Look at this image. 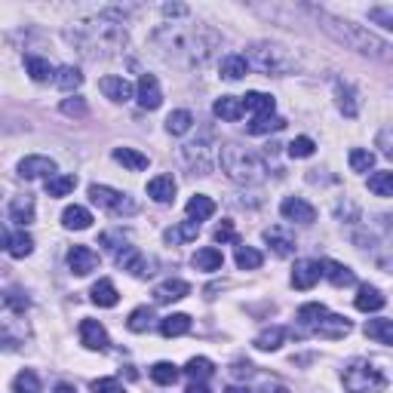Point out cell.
<instances>
[{"mask_svg":"<svg viewBox=\"0 0 393 393\" xmlns=\"http://www.w3.org/2000/svg\"><path fill=\"white\" fill-rule=\"evenodd\" d=\"M151 46L163 62L175 65V68L194 71L209 65L221 50V37L212 31L209 25H160L151 34Z\"/></svg>","mask_w":393,"mask_h":393,"instance_id":"1","label":"cell"},{"mask_svg":"<svg viewBox=\"0 0 393 393\" xmlns=\"http://www.w3.org/2000/svg\"><path fill=\"white\" fill-rule=\"evenodd\" d=\"M65 37H68V43L80 55H87V59H108V55H117L129 40L126 25L117 22L111 13H99L92 18H83V22L68 28Z\"/></svg>","mask_w":393,"mask_h":393,"instance_id":"2","label":"cell"},{"mask_svg":"<svg viewBox=\"0 0 393 393\" xmlns=\"http://www.w3.org/2000/svg\"><path fill=\"white\" fill-rule=\"evenodd\" d=\"M316 22H320L323 31L332 34L338 43L350 46V50H357L362 55H372V59H378V62H390V43L375 37L372 31H366L362 25H353L350 18H338L332 13H323V9H316Z\"/></svg>","mask_w":393,"mask_h":393,"instance_id":"3","label":"cell"},{"mask_svg":"<svg viewBox=\"0 0 393 393\" xmlns=\"http://www.w3.org/2000/svg\"><path fill=\"white\" fill-rule=\"evenodd\" d=\"M218 166H221V172L237 184H258L267 172L265 160H261L255 151H249V148H243L237 142L224 145L218 151Z\"/></svg>","mask_w":393,"mask_h":393,"instance_id":"4","label":"cell"},{"mask_svg":"<svg viewBox=\"0 0 393 393\" xmlns=\"http://www.w3.org/2000/svg\"><path fill=\"white\" fill-rule=\"evenodd\" d=\"M243 59H246L249 68H255L258 74H267V77H283V74L295 71V59L277 43H252Z\"/></svg>","mask_w":393,"mask_h":393,"instance_id":"5","label":"cell"},{"mask_svg":"<svg viewBox=\"0 0 393 393\" xmlns=\"http://www.w3.org/2000/svg\"><path fill=\"white\" fill-rule=\"evenodd\" d=\"M341 381L348 393H378L387 387V375L369 360H350Z\"/></svg>","mask_w":393,"mask_h":393,"instance_id":"6","label":"cell"},{"mask_svg":"<svg viewBox=\"0 0 393 393\" xmlns=\"http://www.w3.org/2000/svg\"><path fill=\"white\" fill-rule=\"evenodd\" d=\"M89 200L96 203L99 209L111 212V215H135L138 212V203L133 200V196L123 194V191L108 188V184H89Z\"/></svg>","mask_w":393,"mask_h":393,"instance_id":"7","label":"cell"},{"mask_svg":"<svg viewBox=\"0 0 393 393\" xmlns=\"http://www.w3.org/2000/svg\"><path fill=\"white\" fill-rule=\"evenodd\" d=\"M114 261H117L120 270H126V274H133V277H148V274H151V270H148L151 265H148V258L142 255V249L129 246V243H123V249L114 252Z\"/></svg>","mask_w":393,"mask_h":393,"instance_id":"8","label":"cell"},{"mask_svg":"<svg viewBox=\"0 0 393 393\" xmlns=\"http://www.w3.org/2000/svg\"><path fill=\"white\" fill-rule=\"evenodd\" d=\"M182 157H184V163H188L196 175H209L212 172V148L206 145V142L184 145L182 148Z\"/></svg>","mask_w":393,"mask_h":393,"instance_id":"9","label":"cell"},{"mask_svg":"<svg viewBox=\"0 0 393 393\" xmlns=\"http://www.w3.org/2000/svg\"><path fill=\"white\" fill-rule=\"evenodd\" d=\"M55 160L52 157H40V154H31V157H25V160H18V175L28 182H34V179H50V175H55Z\"/></svg>","mask_w":393,"mask_h":393,"instance_id":"10","label":"cell"},{"mask_svg":"<svg viewBox=\"0 0 393 393\" xmlns=\"http://www.w3.org/2000/svg\"><path fill=\"white\" fill-rule=\"evenodd\" d=\"M135 99H138V105H142L145 111H157L163 105V89H160V83H157L154 74H142V77H138Z\"/></svg>","mask_w":393,"mask_h":393,"instance_id":"11","label":"cell"},{"mask_svg":"<svg viewBox=\"0 0 393 393\" xmlns=\"http://www.w3.org/2000/svg\"><path fill=\"white\" fill-rule=\"evenodd\" d=\"M279 212H283L286 221H295V224H314L316 221V209L301 196H286L279 203Z\"/></svg>","mask_w":393,"mask_h":393,"instance_id":"12","label":"cell"},{"mask_svg":"<svg viewBox=\"0 0 393 393\" xmlns=\"http://www.w3.org/2000/svg\"><path fill=\"white\" fill-rule=\"evenodd\" d=\"M80 341H83L87 350H99V353H105L111 348V338H108L105 326H101L99 320H83L80 323Z\"/></svg>","mask_w":393,"mask_h":393,"instance_id":"13","label":"cell"},{"mask_svg":"<svg viewBox=\"0 0 393 393\" xmlns=\"http://www.w3.org/2000/svg\"><path fill=\"white\" fill-rule=\"evenodd\" d=\"M323 277V265L314 258H301L295 261V270H292V286L295 289H314L316 283H320Z\"/></svg>","mask_w":393,"mask_h":393,"instance_id":"14","label":"cell"},{"mask_svg":"<svg viewBox=\"0 0 393 393\" xmlns=\"http://www.w3.org/2000/svg\"><path fill=\"white\" fill-rule=\"evenodd\" d=\"M99 89L105 92V99H111V101H117V105H123V101H129V99H135V89H133V83H129L126 77H101L99 80Z\"/></svg>","mask_w":393,"mask_h":393,"instance_id":"15","label":"cell"},{"mask_svg":"<svg viewBox=\"0 0 393 393\" xmlns=\"http://www.w3.org/2000/svg\"><path fill=\"white\" fill-rule=\"evenodd\" d=\"M68 267H71V274L87 277V274H92V270L99 267V255L89 246H74L68 252Z\"/></svg>","mask_w":393,"mask_h":393,"instance_id":"16","label":"cell"},{"mask_svg":"<svg viewBox=\"0 0 393 393\" xmlns=\"http://www.w3.org/2000/svg\"><path fill=\"white\" fill-rule=\"evenodd\" d=\"M184 295H191V283L184 279H166L154 289V301L157 304H170V301H182Z\"/></svg>","mask_w":393,"mask_h":393,"instance_id":"17","label":"cell"},{"mask_svg":"<svg viewBox=\"0 0 393 393\" xmlns=\"http://www.w3.org/2000/svg\"><path fill=\"white\" fill-rule=\"evenodd\" d=\"M175 179L172 175H157V179L148 182V196H151L154 203H172L175 200Z\"/></svg>","mask_w":393,"mask_h":393,"instance_id":"18","label":"cell"},{"mask_svg":"<svg viewBox=\"0 0 393 393\" xmlns=\"http://www.w3.org/2000/svg\"><path fill=\"white\" fill-rule=\"evenodd\" d=\"M316 335H323V338H344V335L350 332V323L344 320L338 314H326L320 323H316Z\"/></svg>","mask_w":393,"mask_h":393,"instance_id":"19","label":"cell"},{"mask_svg":"<svg viewBox=\"0 0 393 393\" xmlns=\"http://www.w3.org/2000/svg\"><path fill=\"white\" fill-rule=\"evenodd\" d=\"M357 311H362V314H375V311H381V307L387 304V298L378 292L375 286H360V292H357Z\"/></svg>","mask_w":393,"mask_h":393,"instance_id":"20","label":"cell"},{"mask_svg":"<svg viewBox=\"0 0 393 393\" xmlns=\"http://www.w3.org/2000/svg\"><path fill=\"white\" fill-rule=\"evenodd\" d=\"M240 101H243V111H252L255 117L274 114V108H277L274 96H267V92H246V96H243Z\"/></svg>","mask_w":393,"mask_h":393,"instance_id":"21","label":"cell"},{"mask_svg":"<svg viewBox=\"0 0 393 393\" xmlns=\"http://www.w3.org/2000/svg\"><path fill=\"white\" fill-rule=\"evenodd\" d=\"M323 277L329 279L332 286H353L357 283V277H353V270L348 265H338V261H323Z\"/></svg>","mask_w":393,"mask_h":393,"instance_id":"22","label":"cell"},{"mask_svg":"<svg viewBox=\"0 0 393 393\" xmlns=\"http://www.w3.org/2000/svg\"><path fill=\"white\" fill-rule=\"evenodd\" d=\"M191 332V316L188 314H170L160 320V335L163 338H179V335Z\"/></svg>","mask_w":393,"mask_h":393,"instance_id":"23","label":"cell"},{"mask_svg":"<svg viewBox=\"0 0 393 393\" xmlns=\"http://www.w3.org/2000/svg\"><path fill=\"white\" fill-rule=\"evenodd\" d=\"M62 224L68 231H87L92 224V212L87 206H68V209L62 212Z\"/></svg>","mask_w":393,"mask_h":393,"instance_id":"24","label":"cell"},{"mask_svg":"<svg viewBox=\"0 0 393 393\" xmlns=\"http://www.w3.org/2000/svg\"><path fill=\"white\" fill-rule=\"evenodd\" d=\"M215 215V203H212V196H206V194H194L191 200H188V218L191 221H206V218H212Z\"/></svg>","mask_w":393,"mask_h":393,"instance_id":"25","label":"cell"},{"mask_svg":"<svg viewBox=\"0 0 393 393\" xmlns=\"http://www.w3.org/2000/svg\"><path fill=\"white\" fill-rule=\"evenodd\" d=\"M25 71L31 74L34 83H46L55 77V68L50 65V59H40V55H25Z\"/></svg>","mask_w":393,"mask_h":393,"instance_id":"26","label":"cell"},{"mask_svg":"<svg viewBox=\"0 0 393 393\" xmlns=\"http://www.w3.org/2000/svg\"><path fill=\"white\" fill-rule=\"evenodd\" d=\"M265 240L270 243V249H274L279 258H289V255L295 252V240L289 237L283 228H270V231H265Z\"/></svg>","mask_w":393,"mask_h":393,"instance_id":"27","label":"cell"},{"mask_svg":"<svg viewBox=\"0 0 393 393\" xmlns=\"http://www.w3.org/2000/svg\"><path fill=\"white\" fill-rule=\"evenodd\" d=\"M221 265H224V255L215 246H206V249H196L194 252V267L196 270H221Z\"/></svg>","mask_w":393,"mask_h":393,"instance_id":"28","label":"cell"},{"mask_svg":"<svg viewBox=\"0 0 393 393\" xmlns=\"http://www.w3.org/2000/svg\"><path fill=\"white\" fill-rule=\"evenodd\" d=\"M114 157L117 163H123L126 170H133V172H142V170H148V157L142 154V151H135V148H114Z\"/></svg>","mask_w":393,"mask_h":393,"instance_id":"29","label":"cell"},{"mask_svg":"<svg viewBox=\"0 0 393 393\" xmlns=\"http://www.w3.org/2000/svg\"><path fill=\"white\" fill-rule=\"evenodd\" d=\"M212 111H215V117H221V120H228V123H233V120L243 117V101L237 96H221L212 105Z\"/></svg>","mask_w":393,"mask_h":393,"instance_id":"30","label":"cell"},{"mask_svg":"<svg viewBox=\"0 0 393 393\" xmlns=\"http://www.w3.org/2000/svg\"><path fill=\"white\" fill-rule=\"evenodd\" d=\"M55 87L65 89V92H74V89H80L83 87V74L74 68V65H62V68H55Z\"/></svg>","mask_w":393,"mask_h":393,"instance_id":"31","label":"cell"},{"mask_svg":"<svg viewBox=\"0 0 393 393\" xmlns=\"http://www.w3.org/2000/svg\"><path fill=\"white\" fill-rule=\"evenodd\" d=\"M246 74H249V65H246L243 55L231 52V55H224V59H221V77L224 80H243Z\"/></svg>","mask_w":393,"mask_h":393,"instance_id":"32","label":"cell"},{"mask_svg":"<svg viewBox=\"0 0 393 393\" xmlns=\"http://www.w3.org/2000/svg\"><path fill=\"white\" fill-rule=\"evenodd\" d=\"M92 301H96L99 307H114L120 301V295H117V286L111 283V279H99L96 286H92Z\"/></svg>","mask_w":393,"mask_h":393,"instance_id":"33","label":"cell"},{"mask_svg":"<svg viewBox=\"0 0 393 393\" xmlns=\"http://www.w3.org/2000/svg\"><path fill=\"white\" fill-rule=\"evenodd\" d=\"M283 341H286V329H283V326H270V329L258 332L255 348L258 350H279V348H283Z\"/></svg>","mask_w":393,"mask_h":393,"instance_id":"34","label":"cell"},{"mask_svg":"<svg viewBox=\"0 0 393 393\" xmlns=\"http://www.w3.org/2000/svg\"><path fill=\"white\" fill-rule=\"evenodd\" d=\"M196 233H200V224L188 218V221H179L175 228H170L163 237H166V243H191V240H196Z\"/></svg>","mask_w":393,"mask_h":393,"instance_id":"35","label":"cell"},{"mask_svg":"<svg viewBox=\"0 0 393 393\" xmlns=\"http://www.w3.org/2000/svg\"><path fill=\"white\" fill-rule=\"evenodd\" d=\"M74 188H77V179H74V175L55 172L46 179V196H68Z\"/></svg>","mask_w":393,"mask_h":393,"instance_id":"36","label":"cell"},{"mask_svg":"<svg viewBox=\"0 0 393 393\" xmlns=\"http://www.w3.org/2000/svg\"><path fill=\"white\" fill-rule=\"evenodd\" d=\"M283 126H286L283 117H277V114H261V117L252 120L246 129H249L252 135H267V133H277V129H283Z\"/></svg>","mask_w":393,"mask_h":393,"instance_id":"37","label":"cell"},{"mask_svg":"<svg viewBox=\"0 0 393 393\" xmlns=\"http://www.w3.org/2000/svg\"><path fill=\"white\" fill-rule=\"evenodd\" d=\"M335 96H338V111L344 117L360 114V105H357V99H353V89L348 87V83H335Z\"/></svg>","mask_w":393,"mask_h":393,"instance_id":"38","label":"cell"},{"mask_svg":"<svg viewBox=\"0 0 393 393\" xmlns=\"http://www.w3.org/2000/svg\"><path fill=\"white\" fill-rule=\"evenodd\" d=\"M9 218L18 221L25 228V224L34 221V200L31 196H18V200H13V206H9Z\"/></svg>","mask_w":393,"mask_h":393,"instance_id":"39","label":"cell"},{"mask_svg":"<svg viewBox=\"0 0 393 393\" xmlns=\"http://www.w3.org/2000/svg\"><path fill=\"white\" fill-rule=\"evenodd\" d=\"M179 375H182V369L175 366V362H154V366H151V378L157 381V384H163V387L175 384Z\"/></svg>","mask_w":393,"mask_h":393,"instance_id":"40","label":"cell"},{"mask_svg":"<svg viewBox=\"0 0 393 393\" xmlns=\"http://www.w3.org/2000/svg\"><path fill=\"white\" fill-rule=\"evenodd\" d=\"M191 126H194L191 111H172V114L166 117V133H170V135H184Z\"/></svg>","mask_w":393,"mask_h":393,"instance_id":"41","label":"cell"},{"mask_svg":"<svg viewBox=\"0 0 393 393\" xmlns=\"http://www.w3.org/2000/svg\"><path fill=\"white\" fill-rule=\"evenodd\" d=\"M326 314H329V311H326V304H301V307H298V323H301V326H307V329H316V323H320L323 320V316Z\"/></svg>","mask_w":393,"mask_h":393,"instance_id":"42","label":"cell"},{"mask_svg":"<svg viewBox=\"0 0 393 393\" xmlns=\"http://www.w3.org/2000/svg\"><path fill=\"white\" fill-rule=\"evenodd\" d=\"M6 252L13 258H28L34 252V240L28 237L25 231H18V233H13V237H9V246H6Z\"/></svg>","mask_w":393,"mask_h":393,"instance_id":"43","label":"cell"},{"mask_svg":"<svg viewBox=\"0 0 393 393\" xmlns=\"http://www.w3.org/2000/svg\"><path fill=\"white\" fill-rule=\"evenodd\" d=\"M369 191L378 194V196H393V172L390 170L372 172L369 175Z\"/></svg>","mask_w":393,"mask_h":393,"instance_id":"44","label":"cell"},{"mask_svg":"<svg viewBox=\"0 0 393 393\" xmlns=\"http://www.w3.org/2000/svg\"><path fill=\"white\" fill-rule=\"evenodd\" d=\"M366 335L375 338L378 344H393V323L390 320H369L366 323Z\"/></svg>","mask_w":393,"mask_h":393,"instance_id":"45","label":"cell"},{"mask_svg":"<svg viewBox=\"0 0 393 393\" xmlns=\"http://www.w3.org/2000/svg\"><path fill=\"white\" fill-rule=\"evenodd\" d=\"M212 372H215V366L206 357H194V360H188V366H184V375L191 381H206V378H212Z\"/></svg>","mask_w":393,"mask_h":393,"instance_id":"46","label":"cell"},{"mask_svg":"<svg viewBox=\"0 0 393 393\" xmlns=\"http://www.w3.org/2000/svg\"><path fill=\"white\" fill-rule=\"evenodd\" d=\"M261 261H265V255H261L258 249H252V246H237V267H240V270H258Z\"/></svg>","mask_w":393,"mask_h":393,"instance_id":"47","label":"cell"},{"mask_svg":"<svg viewBox=\"0 0 393 393\" xmlns=\"http://www.w3.org/2000/svg\"><path fill=\"white\" fill-rule=\"evenodd\" d=\"M151 320H154L151 307H135V311L129 314L126 326H129V332H148V329H151Z\"/></svg>","mask_w":393,"mask_h":393,"instance_id":"48","label":"cell"},{"mask_svg":"<svg viewBox=\"0 0 393 393\" xmlns=\"http://www.w3.org/2000/svg\"><path fill=\"white\" fill-rule=\"evenodd\" d=\"M375 166V154L366 151V148H353L350 151V170L353 172H369Z\"/></svg>","mask_w":393,"mask_h":393,"instance_id":"49","label":"cell"},{"mask_svg":"<svg viewBox=\"0 0 393 393\" xmlns=\"http://www.w3.org/2000/svg\"><path fill=\"white\" fill-rule=\"evenodd\" d=\"M13 393H40V381H37L34 372H18L13 381Z\"/></svg>","mask_w":393,"mask_h":393,"instance_id":"50","label":"cell"},{"mask_svg":"<svg viewBox=\"0 0 393 393\" xmlns=\"http://www.w3.org/2000/svg\"><path fill=\"white\" fill-rule=\"evenodd\" d=\"M314 151H316V145H314V138H307V135H298V138H292V145H289V154L298 157V160L314 157Z\"/></svg>","mask_w":393,"mask_h":393,"instance_id":"51","label":"cell"},{"mask_svg":"<svg viewBox=\"0 0 393 393\" xmlns=\"http://www.w3.org/2000/svg\"><path fill=\"white\" fill-rule=\"evenodd\" d=\"M62 114H68V117H87L89 108H87V101H83L80 96H74V99H65L62 101Z\"/></svg>","mask_w":393,"mask_h":393,"instance_id":"52","label":"cell"},{"mask_svg":"<svg viewBox=\"0 0 393 393\" xmlns=\"http://www.w3.org/2000/svg\"><path fill=\"white\" fill-rule=\"evenodd\" d=\"M369 18H375L381 28H387V31H390V28H393V6H372Z\"/></svg>","mask_w":393,"mask_h":393,"instance_id":"53","label":"cell"},{"mask_svg":"<svg viewBox=\"0 0 393 393\" xmlns=\"http://www.w3.org/2000/svg\"><path fill=\"white\" fill-rule=\"evenodd\" d=\"M92 393H126L117 378H96L92 381Z\"/></svg>","mask_w":393,"mask_h":393,"instance_id":"54","label":"cell"},{"mask_svg":"<svg viewBox=\"0 0 393 393\" xmlns=\"http://www.w3.org/2000/svg\"><path fill=\"white\" fill-rule=\"evenodd\" d=\"M215 243H231V240H237V231H233V224L231 221H221L218 228H215Z\"/></svg>","mask_w":393,"mask_h":393,"instance_id":"55","label":"cell"},{"mask_svg":"<svg viewBox=\"0 0 393 393\" xmlns=\"http://www.w3.org/2000/svg\"><path fill=\"white\" fill-rule=\"evenodd\" d=\"M163 16H166V18H184V16H188V6H182V4H166V6H163Z\"/></svg>","mask_w":393,"mask_h":393,"instance_id":"56","label":"cell"},{"mask_svg":"<svg viewBox=\"0 0 393 393\" xmlns=\"http://www.w3.org/2000/svg\"><path fill=\"white\" fill-rule=\"evenodd\" d=\"M378 145H381V154H393V148H390V129H384V133L378 135Z\"/></svg>","mask_w":393,"mask_h":393,"instance_id":"57","label":"cell"},{"mask_svg":"<svg viewBox=\"0 0 393 393\" xmlns=\"http://www.w3.org/2000/svg\"><path fill=\"white\" fill-rule=\"evenodd\" d=\"M184 393H212V390H209V387H206V384H203V381H191V387H188V390H184Z\"/></svg>","mask_w":393,"mask_h":393,"instance_id":"58","label":"cell"},{"mask_svg":"<svg viewBox=\"0 0 393 393\" xmlns=\"http://www.w3.org/2000/svg\"><path fill=\"white\" fill-rule=\"evenodd\" d=\"M6 246H9V231L0 224V249H6Z\"/></svg>","mask_w":393,"mask_h":393,"instance_id":"59","label":"cell"},{"mask_svg":"<svg viewBox=\"0 0 393 393\" xmlns=\"http://www.w3.org/2000/svg\"><path fill=\"white\" fill-rule=\"evenodd\" d=\"M52 393H77V390H74L71 384H55V390Z\"/></svg>","mask_w":393,"mask_h":393,"instance_id":"60","label":"cell"},{"mask_svg":"<svg viewBox=\"0 0 393 393\" xmlns=\"http://www.w3.org/2000/svg\"><path fill=\"white\" fill-rule=\"evenodd\" d=\"M224 393H252V390H249V387H228Z\"/></svg>","mask_w":393,"mask_h":393,"instance_id":"61","label":"cell"},{"mask_svg":"<svg viewBox=\"0 0 393 393\" xmlns=\"http://www.w3.org/2000/svg\"><path fill=\"white\" fill-rule=\"evenodd\" d=\"M277 393H289V390L286 387H277Z\"/></svg>","mask_w":393,"mask_h":393,"instance_id":"62","label":"cell"}]
</instances>
